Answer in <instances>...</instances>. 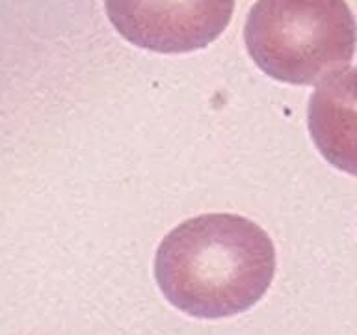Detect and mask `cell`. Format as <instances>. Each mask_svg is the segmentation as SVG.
<instances>
[{
	"label": "cell",
	"instance_id": "3",
	"mask_svg": "<svg viewBox=\"0 0 357 335\" xmlns=\"http://www.w3.org/2000/svg\"><path fill=\"white\" fill-rule=\"evenodd\" d=\"M123 38L142 49L183 54L205 49L222 36L234 0H105Z\"/></svg>",
	"mask_w": 357,
	"mask_h": 335
},
{
	"label": "cell",
	"instance_id": "2",
	"mask_svg": "<svg viewBox=\"0 0 357 335\" xmlns=\"http://www.w3.org/2000/svg\"><path fill=\"white\" fill-rule=\"evenodd\" d=\"M244 41L268 77L309 86L350 66L357 22L344 0H257Z\"/></svg>",
	"mask_w": 357,
	"mask_h": 335
},
{
	"label": "cell",
	"instance_id": "1",
	"mask_svg": "<svg viewBox=\"0 0 357 335\" xmlns=\"http://www.w3.org/2000/svg\"><path fill=\"white\" fill-rule=\"evenodd\" d=\"M275 248L257 223L238 214H201L166 234L155 278L172 306L190 317L248 311L272 283Z\"/></svg>",
	"mask_w": 357,
	"mask_h": 335
},
{
	"label": "cell",
	"instance_id": "4",
	"mask_svg": "<svg viewBox=\"0 0 357 335\" xmlns=\"http://www.w3.org/2000/svg\"><path fill=\"white\" fill-rule=\"evenodd\" d=\"M307 123L320 155L357 177V67L318 84L309 100Z\"/></svg>",
	"mask_w": 357,
	"mask_h": 335
}]
</instances>
